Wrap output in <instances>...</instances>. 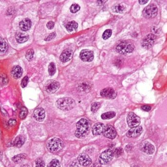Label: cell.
I'll return each mask as SVG.
<instances>
[{
	"label": "cell",
	"instance_id": "7bdbcfd3",
	"mask_svg": "<svg viewBox=\"0 0 167 167\" xmlns=\"http://www.w3.org/2000/svg\"><path fill=\"white\" fill-rule=\"evenodd\" d=\"M142 110L145 111H147V112H149L151 110V106H149V105H143L141 107Z\"/></svg>",
	"mask_w": 167,
	"mask_h": 167
},
{
	"label": "cell",
	"instance_id": "1f68e13d",
	"mask_svg": "<svg viewBox=\"0 0 167 167\" xmlns=\"http://www.w3.org/2000/svg\"><path fill=\"white\" fill-rule=\"evenodd\" d=\"M33 55L34 51L32 49H29V50L26 52L25 57H26L27 60H28L29 61H30L33 59Z\"/></svg>",
	"mask_w": 167,
	"mask_h": 167
},
{
	"label": "cell",
	"instance_id": "9a60e30c",
	"mask_svg": "<svg viewBox=\"0 0 167 167\" xmlns=\"http://www.w3.org/2000/svg\"><path fill=\"white\" fill-rule=\"evenodd\" d=\"M73 52L70 48H66L62 52L60 57V59L62 62H67L72 59Z\"/></svg>",
	"mask_w": 167,
	"mask_h": 167
},
{
	"label": "cell",
	"instance_id": "681fc988",
	"mask_svg": "<svg viewBox=\"0 0 167 167\" xmlns=\"http://www.w3.org/2000/svg\"><path fill=\"white\" fill-rule=\"evenodd\" d=\"M140 167L138 166H134V167Z\"/></svg>",
	"mask_w": 167,
	"mask_h": 167
},
{
	"label": "cell",
	"instance_id": "3957f363",
	"mask_svg": "<svg viewBox=\"0 0 167 167\" xmlns=\"http://www.w3.org/2000/svg\"><path fill=\"white\" fill-rule=\"evenodd\" d=\"M47 148L52 153L58 152L63 148V143L62 140L58 138H54L47 142Z\"/></svg>",
	"mask_w": 167,
	"mask_h": 167
},
{
	"label": "cell",
	"instance_id": "f1b7e54d",
	"mask_svg": "<svg viewBox=\"0 0 167 167\" xmlns=\"http://www.w3.org/2000/svg\"><path fill=\"white\" fill-rule=\"evenodd\" d=\"M48 71H49V75H51V76H52L55 74L56 71V68L55 64L53 62H51L49 64Z\"/></svg>",
	"mask_w": 167,
	"mask_h": 167
},
{
	"label": "cell",
	"instance_id": "8fae6325",
	"mask_svg": "<svg viewBox=\"0 0 167 167\" xmlns=\"http://www.w3.org/2000/svg\"><path fill=\"white\" fill-rule=\"evenodd\" d=\"M103 134L105 137L110 139H114L117 135V133L115 129L110 125H106Z\"/></svg>",
	"mask_w": 167,
	"mask_h": 167
},
{
	"label": "cell",
	"instance_id": "74e56055",
	"mask_svg": "<svg viewBox=\"0 0 167 167\" xmlns=\"http://www.w3.org/2000/svg\"><path fill=\"white\" fill-rule=\"evenodd\" d=\"M28 82H29V77L27 76L24 77L23 79H22V82H21V86L23 88L26 87L27 84H28Z\"/></svg>",
	"mask_w": 167,
	"mask_h": 167
},
{
	"label": "cell",
	"instance_id": "52a82bcc",
	"mask_svg": "<svg viewBox=\"0 0 167 167\" xmlns=\"http://www.w3.org/2000/svg\"><path fill=\"white\" fill-rule=\"evenodd\" d=\"M127 123L129 127H137L140 123V118L134 112H130L127 116Z\"/></svg>",
	"mask_w": 167,
	"mask_h": 167
},
{
	"label": "cell",
	"instance_id": "e0dca14e",
	"mask_svg": "<svg viewBox=\"0 0 167 167\" xmlns=\"http://www.w3.org/2000/svg\"><path fill=\"white\" fill-rule=\"evenodd\" d=\"M33 117L36 120L42 122L45 118V112L43 108H38L33 112Z\"/></svg>",
	"mask_w": 167,
	"mask_h": 167
},
{
	"label": "cell",
	"instance_id": "83f0119b",
	"mask_svg": "<svg viewBox=\"0 0 167 167\" xmlns=\"http://www.w3.org/2000/svg\"><path fill=\"white\" fill-rule=\"evenodd\" d=\"M79 88L83 92H88L89 90H90L91 86L89 84L87 83H82L79 85Z\"/></svg>",
	"mask_w": 167,
	"mask_h": 167
},
{
	"label": "cell",
	"instance_id": "7dc6e473",
	"mask_svg": "<svg viewBox=\"0 0 167 167\" xmlns=\"http://www.w3.org/2000/svg\"><path fill=\"white\" fill-rule=\"evenodd\" d=\"M21 167H30L28 165H23Z\"/></svg>",
	"mask_w": 167,
	"mask_h": 167
},
{
	"label": "cell",
	"instance_id": "30bf717a",
	"mask_svg": "<svg viewBox=\"0 0 167 167\" xmlns=\"http://www.w3.org/2000/svg\"><path fill=\"white\" fill-rule=\"evenodd\" d=\"M140 150L148 154H152L155 151V147L154 145L148 141L142 142L140 145Z\"/></svg>",
	"mask_w": 167,
	"mask_h": 167
},
{
	"label": "cell",
	"instance_id": "836d02e7",
	"mask_svg": "<svg viewBox=\"0 0 167 167\" xmlns=\"http://www.w3.org/2000/svg\"><path fill=\"white\" fill-rule=\"evenodd\" d=\"M100 104L99 102H94L91 105V110L93 113L97 112L99 108L100 107Z\"/></svg>",
	"mask_w": 167,
	"mask_h": 167
},
{
	"label": "cell",
	"instance_id": "7c38bea8",
	"mask_svg": "<svg viewBox=\"0 0 167 167\" xmlns=\"http://www.w3.org/2000/svg\"><path fill=\"white\" fill-rule=\"evenodd\" d=\"M81 59L85 62H91L94 59V52L89 50H83L80 54Z\"/></svg>",
	"mask_w": 167,
	"mask_h": 167
},
{
	"label": "cell",
	"instance_id": "ffe728a7",
	"mask_svg": "<svg viewBox=\"0 0 167 167\" xmlns=\"http://www.w3.org/2000/svg\"><path fill=\"white\" fill-rule=\"evenodd\" d=\"M11 74L14 79H20L23 74L22 68L18 65L15 66L12 69Z\"/></svg>",
	"mask_w": 167,
	"mask_h": 167
},
{
	"label": "cell",
	"instance_id": "277c9868",
	"mask_svg": "<svg viewBox=\"0 0 167 167\" xmlns=\"http://www.w3.org/2000/svg\"><path fill=\"white\" fill-rule=\"evenodd\" d=\"M134 48V44L129 42H121L116 46V50L118 53L126 55L133 52Z\"/></svg>",
	"mask_w": 167,
	"mask_h": 167
},
{
	"label": "cell",
	"instance_id": "ab89813d",
	"mask_svg": "<svg viewBox=\"0 0 167 167\" xmlns=\"http://www.w3.org/2000/svg\"><path fill=\"white\" fill-rule=\"evenodd\" d=\"M56 36V34L55 32H53V33H51L49 35H48L47 37L45 38V41H50V40H52Z\"/></svg>",
	"mask_w": 167,
	"mask_h": 167
},
{
	"label": "cell",
	"instance_id": "4fadbf2b",
	"mask_svg": "<svg viewBox=\"0 0 167 167\" xmlns=\"http://www.w3.org/2000/svg\"><path fill=\"white\" fill-rule=\"evenodd\" d=\"M100 95L102 97L107 99H114L116 97L117 94L114 89L108 87L101 90Z\"/></svg>",
	"mask_w": 167,
	"mask_h": 167
},
{
	"label": "cell",
	"instance_id": "4dcf8cb0",
	"mask_svg": "<svg viewBox=\"0 0 167 167\" xmlns=\"http://www.w3.org/2000/svg\"><path fill=\"white\" fill-rule=\"evenodd\" d=\"M28 114V110L25 107H22L19 114V116L21 119H24L27 117Z\"/></svg>",
	"mask_w": 167,
	"mask_h": 167
},
{
	"label": "cell",
	"instance_id": "ac0fdd59",
	"mask_svg": "<svg viewBox=\"0 0 167 167\" xmlns=\"http://www.w3.org/2000/svg\"><path fill=\"white\" fill-rule=\"evenodd\" d=\"M105 126L104 124L98 123L95 124L92 128V133L94 135L97 136L103 133Z\"/></svg>",
	"mask_w": 167,
	"mask_h": 167
},
{
	"label": "cell",
	"instance_id": "2e32d148",
	"mask_svg": "<svg viewBox=\"0 0 167 167\" xmlns=\"http://www.w3.org/2000/svg\"><path fill=\"white\" fill-rule=\"evenodd\" d=\"M143 132V128L141 127L138 126L137 127H134L127 132V137L129 138H136L140 135Z\"/></svg>",
	"mask_w": 167,
	"mask_h": 167
},
{
	"label": "cell",
	"instance_id": "d4e9b609",
	"mask_svg": "<svg viewBox=\"0 0 167 167\" xmlns=\"http://www.w3.org/2000/svg\"><path fill=\"white\" fill-rule=\"evenodd\" d=\"M8 49V45L3 38L0 37V53H5Z\"/></svg>",
	"mask_w": 167,
	"mask_h": 167
},
{
	"label": "cell",
	"instance_id": "7a4b0ae2",
	"mask_svg": "<svg viewBox=\"0 0 167 167\" xmlns=\"http://www.w3.org/2000/svg\"><path fill=\"white\" fill-rule=\"evenodd\" d=\"M75 105L76 104L73 99L69 97L61 98L56 102L57 107L62 110H70L75 107Z\"/></svg>",
	"mask_w": 167,
	"mask_h": 167
},
{
	"label": "cell",
	"instance_id": "5b68a950",
	"mask_svg": "<svg viewBox=\"0 0 167 167\" xmlns=\"http://www.w3.org/2000/svg\"><path fill=\"white\" fill-rule=\"evenodd\" d=\"M158 13V9L156 5L150 4L146 7L143 11V15L146 18H154L156 16Z\"/></svg>",
	"mask_w": 167,
	"mask_h": 167
},
{
	"label": "cell",
	"instance_id": "8992f818",
	"mask_svg": "<svg viewBox=\"0 0 167 167\" xmlns=\"http://www.w3.org/2000/svg\"><path fill=\"white\" fill-rule=\"evenodd\" d=\"M114 156L113 151L108 149L101 154L99 158V161L102 165H106L112 160Z\"/></svg>",
	"mask_w": 167,
	"mask_h": 167
},
{
	"label": "cell",
	"instance_id": "4316f807",
	"mask_svg": "<svg viewBox=\"0 0 167 167\" xmlns=\"http://www.w3.org/2000/svg\"><path fill=\"white\" fill-rule=\"evenodd\" d=\"M116 113L114 111H110L103 113L101 115V118L103 120H109L115 117Z\"/></svg>",
	"mask_w": 167,
	"mask_h": 167
},
{
	"label": "cell",
	"instance_id": "f546056e",
	"mask_svg": "<svg viewBox=\"0 0 167 167\" xmlns=\"http://www.w3.org/2000/svg\"><path fill=\"white\" fill-rule=\"evenodd\" d=\"M114 156L115 157H120L123 154V149L121 147H117L113 152Z\"/></svg>",
	"mask_w": 167,
	"mask_h": 167
},
{
	"label": "cell",
	"instance_id": "44dd1931",
	"mask_svg": "<svg viewBox=\"0 0 167 167\" xmlns=\"http://www.w3.org/2000/svg\"><path fill=\"white\" fill-rule=\"evenodd\" d=\"M16 39L17 40V42L19 43H23L25 42H27L29 38V36L28 34H27L24 32H17L16 36H15Z\"/></svg>",
	"mask_w": 167,
	"mask_h": 167
},
{
	"label": "cell",
	"instance_id": "d6a6232c",
	"mask_svg": "<svg viewBox=\"0 0 167 167\" xmlns=\"http://www.w3.org/2000/svg\"><path fill=\"white\" fill-rule=\"evenodd\" d=\"M47 167H60V162L57 159H53L47 165Z\"/></svg>",
	"mask_w": 167,
	"mask_h": 167
},
{
	"label": "cell",
	"instance_id": "6da1fadb",
	"mask_svg": "<svg viewBox=\"0 0 167 167\" xmlns=\"http://www.w3.org/2000/svg\"><path fill=\"white\" fill-rule=\"evenodd\" d=\"M90 129L89 121L85 118H82L76 124V130L75 132L76 137L78 138L85 137L89 134Z\"/></svg>",
	"mask_w": 167,
	"mask_h": 167
},
{
	"label": "cell",
	"instance_id": "cb8c5ba5",
	"mask_svg": "<svg viewBox=\"0 0 167 167\" xmlns=\"http://www.w3.org/2000/svg\"><path fill=\"white\" fill-rule=\"evenodd\" d=\"M27 155L25 154H21L14 156L13 157H12V160L15 163H19L21 162H22L25 160Z\"/></svg>",
	"mask_w": 167,
	"mask_h": 167
},
{
	"label": "cell",
	"instance_id": "60d3db41",
	"mask_svg": "<svg viewBox=\"0 0 167 167\" xmlns=\"http://www.w3.org/2000/svg\"><path fill=\"white\" fill-rule=\"evenodd\" d=\"M133 145L132 144H128L125 147V150L127 152H130L133 150Z\"/></svg>",
	"mask_w": 167,
	"mask_h": 167
},
{
	"label": "cell",
	"instance_id": "7402d4cb",
	"mask_svg": "<svg viewBox=\"0 0 167 167\" xmlns=\"http://www.w3.org/2000/svg\"><path fill=\"white\" fill-rule=\"evenodd\" d=\"M25 141V137L23 135H19L17 136L13 143V145L14 147H20L23 145Z\"/></svg>",
	"mask_w": 167,
	"mask_h": 167
},
{
	"label": "cell",
	"instance_id": "8d00e7d4",
	"mask_svg": "<svg viewBox=\"0 0 167 167\" xmlns=\"http://www.w3.org/2000/svg\"><path fill=\"white\" fill-rule=\"evenodd\" d=\"M35 163H36L35 167H44L45 166V162L43 161V159L41 158H39L36 159Z\"/></svg>",
	"mask_w": 167,
	"mask_h": 167
},
{
	"label": "cell",
	"instance_id": "5bb4252c",
	"mask_svg": "<svg viewBox=\"0 0 167 167\" xmlns=\"http://www.w3.org/2000/svg\"><path fill=\"white\" fill-rule=\"evenodd\" d=\"M77 160L81 165L87 167L90 165L92 163V160L88 155L85 154H81L79 155Z\"/></svg>",
	"mask_w": 167,
	"mask_h": 167
},
{
	"label": "cell",
	"instance_id": "484cf974",
	"mask_svg": "<svg viewBox=\"0 0 167 167\" xmlns=\"http://www.w3.org/2000/svg\"><path fill=\"white\" fill-rule=\"evenodd\" d=\"M125 10V7L121 4H116L114 5L112 7V11L116 13H123Z\"/></svg>",
	"mask_w": 167,
	"mask_h": 167
},
{
	"label": "cell",
	"instance_id": "9c48e42d",
	"mask_svg": "<svg viewBox=\"0 0 167 167\" xmlns=\"http://www.w3.org/2000/svg\"><path fill=\"white\" fill-rule=\"evenodd\" d=\"M60 87V84L54 80H48L45 84V89L47 93H54Z\"/></svg>",
	"mask_w": 167,
	"mask_h": 167
},
{
	"label": "cell",
	"instance_id": "e575fe53",
	"mask_svg": "<svg viewBox=\"0 0 167 167\" xmlns=\"http://www.w3.org/2000/svg\"><path fill=\"white\" fill-rule=\"evenodd\" d=\"M112 34V30H107L104 32V33L102 35V38L104 39V40H106L109 38L111 36Z\"/></svg>",
	"mask_w": 167,
	"mask_h": 167
},
{
	"label": "cell",
	"instance_id": "bcb514c9",
	"mask_svg": "<svg viewBox=\"0 0 167 167\" xmlns=\"http://www.w3.org/2000/svg\"><path fill=\"white\" fill-rule=\"evenodd\" d=\"M92 167H100V166H99V165H97V164H94Z\"/></svg>",
	"mask_w": 167,
	"mask_h": 167
},
{
	"label": "cell",
	"instance_id": "f35d334b",
	"mask_svg": "<svg viewBox=\"0 0 167 167\" xmlns=\"http://www.w3.org/2000/svg\"><path fill=\"white\" fill-rule=\"evenodd\" d=\"M80 164L79 163L78 160H75L73 161L70 165H69V167H81Z\"/></svg>",
	"mask_w": 167,
	"mask_h": 167
},
{
	"label": "cell",
	"instance_id": "ee69618b",
	"mask_svg": "<svg viewBox=\"0 0 167 167\" xmlns=\"http://www.w3.org/2000/svg\"><path fill=\"white\" fill-rule=\"evenodd\" d=\"M9 124L10 126L11 127L14 126L16 124V121L14 119H10V120L9 121Z\"/></svg>",
	"mask_w": 167,
	"mask_h": 167
},
{
	"label": "cell",
	"instance_id": "c3c4849f",
	"mask_svg": "<svg viewBox=\"0 0 167 167\" xmlns=\"http://www.w3.org/2000/svg\"><path fill=\"white\" fill-rule=\"evenodd\" d=\"M2 154L1 152H0V160L2 159Z\"/></svg>",
	"mask_w": 167,
	"mask_h": 167
},
{
	"label": "cell",
	"instance_id": "d590c367",
	"mask_svg": "<svg viewBox=\"0 0 167 167\" xmlns=\"http://www.w3.org/2000/svg\"><path fill=\"white\" fill-rule=\"evenodd\" d=\"M80 7L78 4H76V3L72 5L70 7V11L73 13H75L76 12H77L79 10H80Z\"/></svg>",
	"mask_w": 167,
	"mask_h": 167
},
{
	"label": "cell",
	"instance_id": "d6986e66",
	"mask_svg": "<svg viewBox=\"0 0 167 167\" xmlns=\"http://www.w3.org/2000/svg\"><path fill=\"white\" fill-rule=\"evenodd\" d=\"M21 30L24 32L29 30L31 27V21L29 18H25L22 20L19 25Z\"/></svg>",
	"mask_w": 167,
	"mask_h": 167
},
{
	"label": "cell",
	"instance_id": "603a6c76",
	"mask_svg": "<svg viewBox=\"0 0 167 167\" xmlns=\"http://www.w3.org/2000/svg\"><path fill=\"white\" fill-rule=\"evenodd\" d=\"M78 26V24L74 21H72L67 24L65 26V28L68 32H72L74 30H76Z\"/></svg>",
	"mask_w": 167,
	"mask_h": 167
},
{
	"label": "cell",
	"instance_id": "b9f144b4",
	"mask_svg": "<svg viewBox=\"0 0 167 167\" xmlns=\"http://www.w3.org/2000/svg\"><path fill=\"white\" fill-rule=\"evenodd\" d=\"M54 26V23L53 21H51L47 23V28L49 30H51L52 28H53Z\"/></svg>",
	"mask_w": 167,
	"mask_h": 167
},
{
	"label": "cell",
	"instance_id": "f6af8a7d",
	"mask_svg": "<svg viewBox=\"0 0 167 167\" xmlns=\"http://www.w3.org/2000/svg\"><path fill=\"white\" fill-rule=\"evenodd\" d=\"M147 2H148V1H143V0H139V3L141 5L145 4V3H147Z\"/></svg>",
	"mask_w": 167,
	"mask_h": 167
},
{
	"label": "cell",
	"instance_id": "ba28073f",
	"mask_svg": "<svg viewBox=\"0 0 167 167\" xmlns=\"http://www.w3.org/2000/svg\"><path fill=\"white\" fill-rule=\"evenodd\" d=\"M156 37L154 34H150L146 36L142 40L141 45L144 48L149 49L152 48L156 42Z\"/></svg>",
	"mask_w": 167,
	"mask_h": 167
}]
</instances>
